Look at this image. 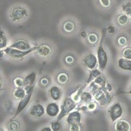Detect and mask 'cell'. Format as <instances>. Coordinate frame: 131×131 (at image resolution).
Segmentation results:
<instances>
[{"label":"cell","instance_id":"6da1fadb","mask_svg":"<svg viewBox=\"0 0 131 131\" xmlns=\"http://www.w3.org/2000/svg\"><path fill=\"white\" fill-rule=\"evenodd\" d=\"M77 104L78 103L75 102L71 97L66 98L63 105H61V111L58 117V121H59L69 114V113L75 108Z\"/></svg>","mask_w":131,"mask_h":131},{"label":"cell","instance_id":"7a4b0ae2","mask_svg":"<svg viewBox=\"0 0 131 131\" xmlns=\"http://www.w3.org/2000/svg\"><path fill=\"white\" fill-rule=\"evenodd\" d=\"M38 48V46L32 48L31 49L27 50V51H22V50H20L17 49L8 47L5 49L4 50V51L10 57L13 59H18L25 57L30 53L35 51V50H37Z\"/></svg>","mask_w":131,"mask_h":131},{"label":"cell","instance_id":"3957f363","mask_svg":"<svg viewBox=\"0 0 131 131\" xmlns=\"http://www.w3.org/2000/svg\"><path fill=\"white\" fill-rule=\"evenodd\" d=\"M95 98L101 105H106L109 103L112 97L105 88H100L94 92Z\"/></svg>","mask_w":131,"mask_h":131},{"label":"cell","instance_id":"277c9868","mask_svg":"<svg viewBox=\"0 0 131 131\" xmlns=\"http://www.w3.org/2000/svg\"><path fill=\"white\" fill-rule=\"evenodd\" d=\"M103 38L101 40L100 43L97 51V56H98V61L99 63V67L100 69L105 70L106 67L107 61H108V57L106 52L103 47Z\"/></svg>","mask_w":131,"mask_h":131},{"label":"cell","instance_id":"5b68a950","mask_svg":"<svg viewBox=\"0 0 131 131\" xmlns=\"http://www.w3.org/2000/svg\"><path fill=\"white\" fill-rule=\"evenodd\" d=\"M33 89H34V86H33L32 88H31L29 89L26 90V94L22 99L20 100V102L19 103L18 106L17 107L16 112L15 113V114L14 115V118H15L17 115L21 113L25 108V107L27 106V105L29 103L30 100H31L32 95L33 93Z\"/></svg>","mask_w":131,"mask_h":131},{"label":"cell","instance_id":"8992f818","mask_svg":"<svg viewBox=\"0 0 131 131\" xmlns=\"http://www.w3.org/2000/svg\"><path fill=\"white\" fill-rule=\"evenodd\" d=\"M109 116L112 122H115L121 117L123 113V108L120 104L118 103L113 105L108 111Z\"/></svg>","mask_w":131,"mask_h":131},{"label":"cell","instance_id":"52a82bcc","mask_svg":"<svg viewBox=\"0 0 131 131\" xmlns=\"http://www.w3.org/2000/svg\"><path fill=\"white\" fill-rule=\"evenodd\" d=\"M98 62V60L95 55L90 53L86 56L83 59V63L87 68L90 70H93L96 67Z\"/></svg>","mask_w":131,"mask_h":131},{"label":"cell","instance_id":"ba28073f","mask_svg":"<svg viewBox=\"0 0 131 131\" xmlns=\"http://www.w3.org/2000/svg\"><path fill=\"white\" fill-rule=\"evenodd\" d=\"M9 47L17 49L20 50H22V51H27V50H28L32 48L29 43L26 41V40L22 39L17 40L15 42Z\"/></svg>","mask_w":131,"mask_h":131},{"label":"cell","instance_id":"9c48e42d","mask_svg":"<svg viewBox=\"0 0 131 131\" xmlns=\"http://www.w3.org/2000/svg\"><path fill=\"white\" fill-rule=\"evenodd\" d=\"M37 53L39 56L43 58H47L52 53V49L47 44H42L38 46Z\"/></svg>","mask_w":131,"mask_h":131},{"label":"cell","instance_id":"30bf717a","mask_svg":"<svg viewBox=\"0 0 131 131\" xmlns=\"http://www.w3.org/2000/svg\"><path fill=\"white\" fill-rule=\"evenodd\" d=\"M81 121V114L79 111L70 112L68 115L67 122L68 125H80Z\"/></svg>","mask_w":131,"mask_h":131},{"label":"cell","instance_id":"8fae6325","mask_svg":"<svg viewBox=\"0 0 131 131\" xmlns=\"http://www.w3.org/2000/svg\"><path fill=\"white\" fill-rule=\"evenodd\" d=\"M26 15V10L21 8H17L13 10L11 14V17L15 21H17V20L22 19Z\"/></svg>","mask_w":131,"mask_h":131},{"label":"cell","instance_id":"7c38bea8","mask_svg":"<svg viewBox=\"0 0 131 131\" xmlns=\"http://www.w3.org/2000/svg\"><path fill=\"white\" fill-rule=\"evenodd\" d=\"M36 74L35 72H32L24 78V86L25 90L29 89L34 86L33 84L36 79Z\"/></svg>","mask_w":131,"mask_h":131},{"label":"cell","instance_id":"4fadbf2b","mask_svg":"<svg viewBox=\"0 0 131 131\" xmlns=\"http://www.w3.org/2000/svg\"><path fill=\"white\" fill-rule=\"evenodd\" d=\"M130 129V124L125 120L118 121L115 125V129L118 131H128Z\"/></svg>","mask_w":131,"mask_h":131},{"label":"cell","instance_id":"5bb4252c","mask_svg":"<svg viewBox=\"0 0 131 131\" xmlns=\"http://www.w3.org/2000/svg\"><path fill=\"white\" fill-rule=\"evenodd\" d=\"M46 112L50 117H56L59 113L58 105L55 103L49 104L46 108Z\"/></svg>","mask_w":131,"mask_h":131},{"label":"cell","instance_id":"9a60e30c","mask_svg":"<svg viewBox=\"0 0 131 131\" xmlns=\"http://www.w3.org/2000/svg\"><path fill=\"white\" fill-rule=\"evenodd\" d=\"M31 114L34 117H40L44 113V109L41 105L38 104L35 105L31 110Z\"/></svg>","mask_w":131,"mask_h":131},{"label":"cell","instance_id":"2e32d148","mask_svg":"<svg viewBox=\"0 0 131 131\" xmlns=\"http://www.w3.org/2000/svg\"><path fill=\"white\" fill-rule=\"evenodd\" d=\"M119 67L124 70L131 71V60L122 58L119 59L118 61Z\"/></svg>","mask_w":131,"mask_h":131},{"label":"cell","instance_id":"e0dca14e","mask_svg":"<svg viewBox=\"0 0 131 131\" xmlns=\"http://www.w3.org/2000/svg\"><path fill=\"white\" fill-rule=\"evenodd\" d=\"M92 100V96L91 94L88 92H82L80 96L79 104L81 105H87L89 103L91 102Z\"/></svg>","mask_w":131,"mask_h":131},{"label":"cell","instance_id":"ac0fdd59","mask_svg":"<svg viewBox=\"0 0 131 131\" xmlns=\"http://www.w3.org/2000/svg\"><path fill=\"white\" fill-rule=\"evenodd\" d=\"M117 22L120 26H126L129 22V17L124 14H120L117 17Z\"/></svg>","mask_w":131,"mask_h":131},{"label":"cell","instance_id":"d6986e66","mask_svg":"<svg viewBox=\"0 0 131 131\" xmlns=\"http://www.w3.org/2000/svg\"><path fill=\"white\" fill-rule=\"evenodd\" d=\"M26 94V90L21 88H18L17 89L14 90L13 92V96L15 99L20 100L25 96Z\"/></svg>","mask_w":131,"mask_h":131},{"label":"cell","instance_id":"ffe728a7","mask_svg":"<svg viewBox=\"0 0 131 131\" xmlns=\"http://www.w3.org/2000/svg\"><path fill=\"white\" fill-rule=\"evenodd\" d=\"M50 95L51 98L54 100H58L60 97V90L57 86H54L50 90Z\"/></svg>","mask_w":131,"mask_h":131},{"label":"cell","instance_id":"44dd1931","mask_svg":"<svg viewBox=\"0 0 131 131\" xmlns=\"http://www.w3.org/2000/svg\"><path fill=\"white\" fill-rule=\"evenodd\" d=\"M93 83L99 88H105L106 84L105 78L102 76H101V75H99V77L95 79Z\"/></svg>","mask_w":131,"mask_h":131},{"label":"cell","instance_id":"7402d4cb","mask_svg":"<svg viewBox=\"0 0 131 131\" xmlns=\"http://www.w3.org/2000/svg\"><path fill=\"white\" fill-rule=\"evenodd\" d=\"M63 28L66 32H72L74 30L75 24L72 21L66 22L63 25Z\"/></svg>","mask_w":131,"mask_h":131},{"label":"cell","instance_id":"603a6c76","mask_svg":"<svg viewBox=\"0 0 131 131\" xmlns=\"http://www.w3.org/2000/svg\"><path fill=\"white\" fill-rule=\"evenodd\" d=\"M123 11L126 15L131 18V2H128L124 4L122 6Z\"/></svg>","mask_w":131,"mask_h":131},{"label":"cell","instance_id":"cb8c5ba5","mask_svg":"<svg viewBox=\"0 0 131 131\" xmlns=\"http://www.w3.org/2000/svg\"><path fill=\"white\" fill-rule=\"evenodd\" d=\"M20 125L18 122L15 120L11 121L8 124V129L9 130L11 131H16L20 130Z\"/></svg>","mask_w":131,"mask_h":131},{"label":"cell","instance_id":"d4e9b609","mask_svg":"<svg viewBox=\"0 0 131 131\" xmlns=\"http://www.w3.org/2000/svg\"><path fill=\"white\" fill-rule=\"evenodd\" d=\"M69 78L68 75L65 73H60L58 76V81L61 84H65L68 82Z\"/></svg>","mask_w":131,"mask_h":131},{"label":"cell","instance_id":"484cf974","mask_svg":"<svg viewBox=\"0 0 131 131\" xmlns=\"http://www.w3.org/2000/svg\"><path fill=\"white\" fill-rule=\"evenodd\" d=\"M98 41L99 37L96 34L91 33L88 36V41L90 44H95L98 43Z\"/></svg>","mask_w":131,"mask_h":131},{"label":"cell","instance_id":"4316f807","mask_svg":"<svg viewBox=\"0 0 131 131\" xmlns=\"http://www.w3.org/2000/svg\"><path fill=\"white\" fill-rule=\"evenodd\" d=\"M15 86L17 88H22L24 86V79L21 77H17L14 79Z\"/></svg>","mask_w":131,"mask_h":131},{"label":"cell","instance_id":"83f0119b","mask_svg":"<svg viewBox=\"0 0 131 131\" xmlns=\"http://www.w3.org/2000/svg\"><path fill=\"white\" fill-rule=\"evenodd\" d=\"M123 56L124 58L131 60V48H126L123 51Z\"/></svg>","mask_w":131,"mask_h":131},{"label":"cell","instance_id":"f1b7e54d","mask_svg":"<svg viewBox=\"0 0 131 131\" xmlns=\"http://www.w3.org/2000/svg\"><path fill=\"white\" fill-rule=\"evenodd\" d=\"M97 104L94 102H90L86 105V112H93L97 108Z\"/></svg>","mask_w":131,"mask_h":131},{"label":"cell","instance_id":"f546056e","mask_svg":"<svg viewBox=\"0 0 131 131\" xmlns=\"http://www.w3.org/2000/svg\"><path fill=\"white\" fill-rule=\"evenodd\" d=\"M7 45V38L4 36L3 32L1 31L0 35V48L3 49L6 47Z\"/></svg>","mask_w":131,"mask_h":131},{"label":"cell","instance_id":"4dcf8cb0","mask_svg":"<svg viewBox=\"0 0 131 131\" xmlns=\"http://www.w3.org/2000/svg\"><path fill=\"white\" fill-rule=\"evenodd\" d=\"M100 4L103 8H108L112 4V0H99Z\"/></svg>","mask_w":131,"mask_h":131},{"label":"cell","instance_id":"1f68e13d","mask_svg":"<svg viewBox=\"0 0 131 131\" xmlns=\"http://www.w3.org/2000/svg\"><path fill=\"white\" fill-rule=\"evenodd\" d=\"M118 43L120 46L124 47L125 45H126L128 43L127 38L124 36H120L118 39Z\"/></svg>","mask_w":131,"mask_h":131},{"label":"cell","instance_id":"d6a6232c","mask_svg":"<svg viewBox=\"0 0 131 131\" xmlns=\"http://www.w3.org/2000/svg\"><path fill=\"white\" fill-rule=\"evenodd\" d=\"M60 128V124L59 123V121L57 122H53L52 123V129L53 130L56 131L59 130Z\"/></svg>","mask_w":131,"mask_h":131},{"label":"cell","instance_id":"836d02e7","mask_svg":"<svg viewBox=\"0 0 131 131\" xmlns=\"http://www.w3.org/2000/svg\"><path fill=\"white\" fill-rule=\"evenodd\" d=\"M74 60V57L72 56H68L65 58V61L68 64H71Z\"/></svg>","mask_w":131,"mask_h":131},{"label":"cell","instance_id":"e575fe53","mask_svg":"<svg viewBox=\"0 0 131 131\" xmlns=\"http://www.w3.org/2000/svg\"><path fill=\"white\" fill-rule=\"evenodd\" d=\"M80 130V125L75 124V125H70V130H72V131H78V130Z\"/></svg>","mask_w":131,"mask_h":131},{"label":"cell","instance_id":"d590c367","mask_svg":"<svg viewBox=\"0 0 131 131\" xmlns=\"http://www.w3.org/2000/svg\"><path fill=\"white\" fill-rule=\"evenodd\" d=\"M40 83L43 86H47L49 83V80L47 78H42L40 80Z\"/></svg>","mask_w":131,"mask_h":131},{"label":"cell","instance_id":"8d00e7d4","mask_svg":"<svg viewBox=\"0 0 131 131\" xmlns=\"http://www.w3.org/2000/svg\"><path fill=\"white\" fill-rule=\"evenodd\" d=\"M107 30H108V32L110 33V34H113V33H114V32H115V31L114 27H113V26H109V27H108Z\"/></svg>","mask_w":131,"mask_h":131},{"label":"cell","instance_id":"74e56055","mask_svg":"<svg viewBox=\"0 0 131 131\" xmlns=\"http://www.w3.org/2000/svg\"><path fill=\"white\" fill-rule=\"evenodd\" d=\"M106 90L108 92H110L112 90V85L109 84H107V85H106L105 87Z\"/></svg>","mask_w":131,"mask_h":131},{"label":"cell","instance_id":"f35d334b","mask_svg":"<svg viewBox=\"0 0 131 131\" xmlns=\"http://www.w3.org/2000/svg\"><path fill=\"white\" fill-rule=\"evenodd\" d=\"M81 36L83 37V38H85L86 37V33L85 31H82L81 32Z\"/></svg>","mask_w":131,"mask_h":131},{"label":"cell","instance_id":"ab89813d","mask_svg":"<svg viewBox=\"0 0 131 131\" xmlns=\"http://www.w3.org/2000/svg\"><path fill=\"white\" fill-rule=\"evenodd\" d=\"M51 130L52 129L49 127H46L42 130V131H51Z\"/></svg>","mask_w":131,"mask_h":131},{"label":"cell","instance_id":"60d3db41","mask_svg":"<svg viewBox=\"0 0 131 131\" xmlns=\"http://www.w3.org/2000/svg\"><path fill=\"white\" fill-rule=\"evenodd\" d=\"M3 52L2 51H1V57H3Z\"/></svg>","mask_w":131,"mask_h":131},{"label":"cell","instance_id":"b9f144b4","mask_svg":"<svg viewBox=\"0 0 131 131\" xmlns=\"http://www.w3.org/2000/svg\"><path fill=\"white\" fill-rule=\"evenodd\" d=\"M128 93H129L130 94H131V88H130V90H129V91L128 92Z\"/></svg>","mask_w":131,"mask_h":131}]
</instances>
